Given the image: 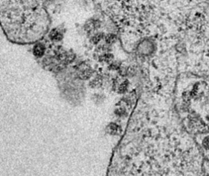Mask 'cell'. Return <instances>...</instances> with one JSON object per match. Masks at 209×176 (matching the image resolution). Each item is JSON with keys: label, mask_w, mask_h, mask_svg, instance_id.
<instances>
[{"label": "cell", "mask_w": 209, "mask_h": 176, "mask_svg": "<svg viewBox=\"0 0 209 176\" xmlns=\"http://www.w3.org/2000/svg\"><path fill=\"white\" fill-rule=\"evenodd\" d=\"M130 122L106 176H203V156L189 137L177 130H141Z\"/></svg>", "instance_id": "6da1fadb"}, {"label": "cell", "mask_w": 209, "mask_h": 176, "mask_svg": "<svg viewBox=\"0 0 209 176\" xmlns=\"http://www.w3.org/2000/svg\"><path fill=\"white\" fill-rule=\"evenodd\" d=\"M115 40V36L114 35H110V36L107 38V42H113V41Z\"/></svg>", "instance_id": "277c9868"}, {"label": "cell", "mask_w": 209, "mask_h": 176, "mask_svg": "<svg viewBox=\"0 0 209 176\" xmlns=\"http://www.w3.org/2000/svg\"><path fill=\"white\" fill-rule=\"evenodd\" d=\"M50 37H51V38L53 40H60L61 37V34L59 33V32H58L56 31H53L52 32H51V33H50Z\"/></svg>", "instance_id": "3957f363"}, {"label": "cell", "mask_w": 209, "mask_h": 176, "mask_svg": "<svg viewBox=\"0 0 209 176\" xmlns=\"http://www.w3.org/2000/svg\"><path fill=\"white\" fill-rule=\"evenodd\" d=\"M45 52V47L41 44H36L33 48V53L36 56L41 57Z\"/></svg>", "instance_id": "7a4b0ae2"}]
</instances>
